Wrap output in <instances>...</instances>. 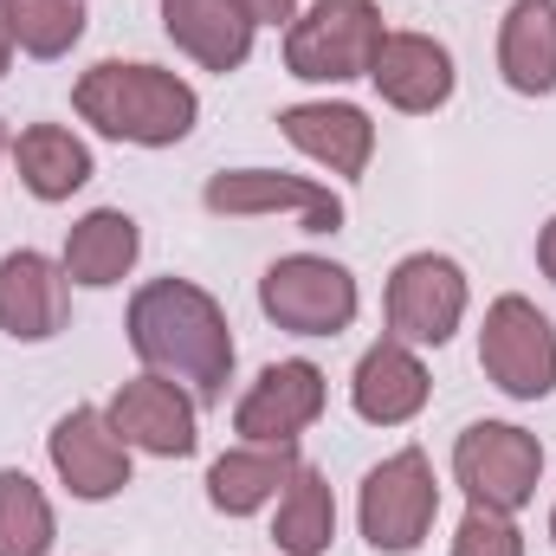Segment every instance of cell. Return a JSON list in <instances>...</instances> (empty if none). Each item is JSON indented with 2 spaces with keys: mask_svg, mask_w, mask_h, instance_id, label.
<instances>
[{
  "mask_svg": "<svg viewBox=\"0 0 556 556\" xmlns=\"http://www.w3.org/2000/svg\"><path fill=\"white\" fill-rule=\"evenodd\" d=\"M130 350L149 376H168L194 395V408H220L233 382V330L214 291L194 278H149L130 298Z\"/></svg>",
  "mask_w": 556,
  "mask_h": 556,
  "instance_id": "obj_1",
  "label": "cell"
},
{
  "mask_svg": "<svg viewBox=\"0 0 556 556\" xmlns=\"http://www.w3.org/2000/svg\"><path fill=\"white\" fill-rule=\"evenodd\" d=\"M72 111L98 130V137L137 142V149H168L194 130L201 98L188 78L142 65V59H104L72 85Z\"/></svg>",
  "mask_w": 556,
  "mask_h": 556,
  "instance_id": "obj_2",
  "label": "cell"
},
{
  "mask_svg": "<svg viewBox=\"0 0 556 556\" xmlns=\"http://www.w3.org/2000/svg\"><path fill=\"white\" fill-rule=\"evenodd\" d=\"M382 39L389 33L376 0H311L285 33V72L304 85H350L369 78Z\"/></svg>",
  "mask_w": 556,
  "mask_h": 556,
  "instance_id": "obj_3",
  "label": "cell"
},
{
  "mask_svg": "<svg viewBox=\"0 0 556 556\" xmlns=\"http://www.w3.org/2000/svg\"><path fill=\"white\" fill-rule=\"evenodd\" d=\"M363 538L376 556H415L440 518V479H433V459L420 446L389 453L369 479H363Z\"/></svg>",
  "mask_w": 556,
  "mask_h": 556,
  "instance_id": "obj_4",
  "label": "cell"
},
{
  "mask_svg": "<svg viewBox=\"0 0 556 556\" xmlns=\"http://www.w3.org/2000/svg\"><path fill=\"white\" fill-rule=\"evenodd\" d=\"M453 479L472 505L492 511H525L544 479V440L525 433L518 420H472L453 440Z\"/></svg>",
  "mask_w": 556,
  "mask_h": 556,
  "instance_id": "obj_5",
  "label": "cell"
},
{
  "mask_svg": "<svg viewBox=\"0 0 556 556\" xmlns=\"http://www.w3.org/2000/svg\"><path fill=\"white\" fill-rule=\"evenodd\" d=\"M479 369L511 402H544V395H556V324L531 298H518V291L492 298L485 330H479Z\"/></svg>",
  "mask_w": 556,
  "mask_h": 556,
  "instance_id": "obj_6",
  "label": "cell"
},
{
  "mask_svg": "<svg viewBox=\"0 0 556 556\" xmlns=\"http://www.w3.org/2000/svg\"><path fill=\"white\" fill-rule=\"evenodd\" d=\"M356 304L363 298H356L350 266L317 260V253H285L260 278V311L291 337H337L356 324Z\"/></svg>",
  "mask_w": 556,
  "mask_h": 556,
  "instance_id": "obj_7",
  "label": "cell"
},
{
  "mask_svg": "<svg viewBox=\"0 0 556 556\" xmlns=\"http://www.w3.org/2000/svg\"><path fill=\"white\" fill-rule=\"evenodd\" d=\"M466 298L472 285L446 253H408L389 273V337L408 350H440L466 324Z\"/></svg>",
  "mask_w": 556,
  "mask_h": 556,
  "instance_id": "obj_8",
  "label": "cell"
},
{
  "mask_svg": "<svg viewBox=\"0 0 556 556\" xmlns=\"http://www.w3.org/2000/svg\"><path fill=\"white\" fill-rule=\"evenodd\" d=\"M207 214L227 220H253V214H298L304 233H337L343 227V194L304 175H278V168H220L201 188Z\"/></svg>",
  "mask_w": 556,
  "mask_h": 556,
  "instance_id": "obj_9",
  "label": "cell"
},
{
  "mask_svg": "<svg viewBox=\"0 0 556 556\" xmlns=\"http://www.w3.org/2000/svg\"><path fill=\"white\" fill-rule=\"evenodd\" d=\"M324 402H330V382H324L317 363H304V356L266 363L260 382H253V389L240 395V408H233V433H240L247 446H291L311 420L324 415Z\"/></svg>",
  "mask_w": 556,
  "mask_h": 556,
  "instance_id": "obj_10",
  "label": "cell"
},
{
  "mask_svg": "<svg viewBox=\"0 0 556 556\" xmlns=\"http://www.w3.org/2000/svg\"><path fill=\"white\" fill-rule=\"evenodd\" d=\"M46 453H52L59 485L85 505H104L130 485V446H124V433L111 427L104 408H72L46 433Z\"/></svg>",
  "mask_w": 556,
  "mask_h": 556,
  "instance_id": "obj_11",
  "label": "cell"
},
{
  "mask_svg": "<svg viewBox=\"0 0 556 556\" xmlns=\"http://www.w3.org/2000/svg\"><path fill=\"white\" fill-rule=\"evenodd\" d=\"M111 427L124 433V446L130 453H155V459H188L194 446H201V427H194V395L181 389V382H168V376H149L142 369L137 382H124L117 395H111Z\"/></svg>",
  "mask_w": 556,
  "mask_h": 556,
  "instance_id": "obj_12",
  "label": "cell"
},
{
  "mask_svg": "<svg viewBox=\"0 0 556 556\" xmlns=\"http://www.w3.org/2000/svg\"><path fill=\"white\" fill-rule=\"evenodd\" d=\"M72 311V278L59 260L20 247L0 260V330L13 343H52Z\"/></svg>",
  "mask_w": 556,
  "mask_h": 556,
  "instance_id": "obj_13",
  "label": "cell"
},
{
  "mask_svg": "<svg viewBox=\"0 0 556 556\" xmlns=\"http://www.w3.org/2000/svg\"><path fill=\"white\" fill-rule=\"evenodd\" d=\"M369 85L382 91V104L408 111V117H427L453 98V52L427 33H389L376 65H369Z\"/></svg>",
  "mask_w": 556,
  "mask_h": 556,
  "instance_id": "obj_14",
  "label": "cell"
},
{
  "mask_svg": "<svg viewBox=\"0 0 556 556\" xmlns=\"http://www.w3.org/2000/svg\"><path fill=\"white\" fill-rule=\"evenodd\" d=\"M278 130L285 142L298 149V155H311L317 168H330V175H363L369 168V155H376V124H369V111H356V104H291V111H278Z\"/></svg>",
  "mask_w": 556,
  "mask_h": 556,
  "instance_id": "obj_15",
  "label": "cell"
},
{
  "mask_svg": "<svg viewBox=\"0 0 556 556\" xmlns=\"http://www.w3.org/2000/svg\"><path fill=\"white\" fill-rule=\"evenodd\" d=\"M427 395H433L427 363H420L408 343L382 337V343L363 350L356 382H350V402H356V415L369 420V427H402V420H415L420 408H427Z\"/></svg>",
  "mask_w": 556,
  "mask_h": 556,
  "instance_id": "obj_16",
  "label": "cell"
},
{
  "mask_svg": "<svg viewBox=\"0 0 556 556\" xmlns=\"http://www.w3.org/2000/svg\"><path fill=\"white\" fill-rule=\"evenodd\" d=\"M162 33L201 65V72H240L253 52V20L240 13V0H162Z\"/></svg>",
  "mask_w": 556,
  "mask_h": 556,
  "instance_id": "obj_17",
  "label": "cell"
},
{
  "mask_svg": "<svg viewBox=\"0 0 556 556\" xmlns=\"http://www.w3.org/2000/svg\"><path fill=\"white\" fill-rule=\"evenodd\" d=\"M298 466H304L298 459V440L291 446H233V453H220L207 466V498L227 518H253V511H266L278 492L291 485Z\"/></svg>",
  "mask_w": 556,
  "mask_h": 556,
  "instance_id": "obj_18",
  "label": "cell"
},
{
  "mask_svg": "<svg viewBox=\"0 0 556 556\" xmlns=\"http://www.w3.org/2000/svg\"><path fill=\"white\" fill-rule=\"evenodd\" d=\"M142 253V227L124 214V207H91L72 233H65V278L72 285H91V291H111V285H124L130 266H137Z\"/></svg>",
  "mask_w": 556,
  "mask_h": 556,
  "instance_id": "obj_19",
  "label": "cell"
},
{
  "mask_svg": "<svg viewBox=\"0 0 556 556\" xmlns=\"http://www.w3.org/2000/svg\"><path fill=\"white\" fill-rule=\"evenodd\" d=\"M498 72L518 98L556 91V0H511L498 26Z\"/></svg>",
  "mask_w": 556,
  "mask_h": 556,
  "instance_id": "obj_20",
  "label": "cell"
},
{
  "mask_svg": "<svg viewBox=\"0 0 556 556\" xmlns=\"http://www.w3.org/2000/svg\"><path fill=\"white\" fill-rule=\"evenodd\" d=\"M13 162L33 201H72L91 181V149L85 137H72L65 124H33L13 137Z\"/></svg>",
  "mask_w": 556,
  "mask_h": 556,
  "instance_id": "obj_21",
  "label": "cell"
},
{
  "mask_svg": "<svg viewBox=\"0 0 556 556\" xmlns=\"http://www.w3.org/2000/svg\"><path fill=\"white\" fill-rule=\"evenodd\" d=\"M337 538V492L317 466H298L291 485L278 492V518H273V544L285 556H324Z\"/></svg>",
  "mask_w": 556,
  "mask_h": 556,
  "instance_id": "obj_22",
  "label": "cell"
},
{
  "mask_svg": "<svg viewBox=\"0 0 556 556\" xmlns=\"http://www.w3.org/2000/svg\"><path fill=\"white\" fill-rule=\"evenodd\" d=\"M59 538L52 498L33 485V472L0 466V556H46Z\"/></svg>",
  "mask_w": 556,
  "mask_h": 556,
  "instance_id": "obj_23",
  "label": "cell"
},
{
  "mask_svg": "<svg viewBox=\"0 0 556 556\" xmlns=\"http://www.w3.org/2000/svg\"><path fill=\"white\" fill-rule=\"evenodd\" d=\"M13 46L33 59H65L85 39V0H7Z\"/></svg>",
  "mask_w": 556,
  "mask_h": 556,
  "instance_id": "obj_24",
  "label": "cell"
},
{
  "mask_svg": "<svg viewBox=\"0 0 556 556\" xmlns=\"http://www.w3.org/2000/svg\"><path fill=\"white\" fill-rule=\"evenodd\" d=\"M453 556H525V531L511 525V511L466 505V518L453 531Z\"/></svg>",
  "mask_w": 556,
  "mask_h": 556,
  "instance_id": "obj_25",
  "label": "cell"
},
{
  "mask_svg": "<svg viewBox=\"0 0 556 556\" xmlns=\"http://www.w3.org/2000/svg\"><path fill=\"white\" fill-rule=\"evenodd\" d=\"M240 13L253 26H278V20H298V0H240Z\"/></svg>",
  "mask_w": 556,
  "mask_h": 556,
  "instance_id": "obj_26",
  "label": "cell"
},
{
  "mask_svg": "<svg viewBox=\"0 0 556 556\" xmlns=\"http://www.w3.org/2000/svg\"><path fill=\"white\" fill-rule=\"evenodd\" d=\"M538 266H544V278L556 285V214L544 220V233H538Z\"/></svg>",
  "mask_w": 556,
  "mask_h": 556,
  "instance_id": "obj_27",
  "label": "cell"
},
{
  "mask_svg": "<svg viewBox=\"0 0 556 556\" xmlns=\"http://www.w3.org/2000/svg\"><path fill=\"white\" fill-rule=\"evenodd\" d=\"M13 65V26H7V0H0V72Z\"/></svg>",
  "mask_w": 556,
  "mask_h": 556,
  "instance_id": "obj_28",
  "label": "cell"
},
{
  "mask_svg": "<svg viewBox=\"0 0 556 556\" xmlns=\"http://www.w3.org/2000/svg\"><path fill=\"white\" fill-rule=\"evenodd\" d=\"M7 149H13V142H7V124H0V155H7Z\"/></svg>",
  "mask_w": 556,
  "mask_h": 556,
  "instance_id": "obj_29",
  "label": "cell"
},
{
  "mask_svg": "<svg viewBox=\"0 0 556 556\" xmlns=\"http://www.w3.org/2000/svg\"><path fill=\"white\" fill-rule=\"evenodd\" d=\"M551 538H556V511H551Z\"/></svg>",
  "mask_w": 556,
  "mask_h": 556,
  "instance_id": "obj_30",
  "label": "cell"
}]
</instances>
